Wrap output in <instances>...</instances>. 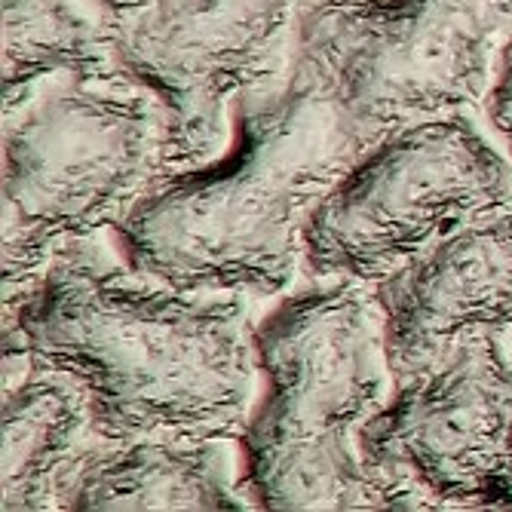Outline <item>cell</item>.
Here are the masks:
<instances>
[{
  "label": "cell",
  "mask_w": 512,
  "mask_h": 512,
  "mask_svg": "<svg viewBox=\"0 0 512 512\" xmlns=\"http://www.w3.org/2000/svg\"><path fill=\"white\" fill-rule=\"evenodd\" d=\"M169 172L166 111L126 77H59L4 111V310L62 246L114 230Z\"/></svg>",
  "instance_id": "4"
},
{
  "label": "cell",
  "mask_w": 512,
  "mask_h": 512,
  "mask_svg": "<svg viewBox=\"0 0 512 512\" xmlns=\"http://www.w3.org/2000/svg\"><path fill=\"white\" fill-rule=\"evenodd\" d=\"M117 34L111 0H4V111L59 77H123Z\"/></svg>",
  "instance_id": "12"
},
{
  "label": "cell",
  "mask_w": 512,
  "mask_h": 512,
  "mask_svg": "<svg viewBox=\"0 0 512 512\" xmlns=\"http://www.w3.org/2000/svg\"><path fill=\"white\" fill-rule=\"evenodd\" d=\"M393 378L476 335H512V209L479 215L371 286Z\"/></svg>",
  "instance_id": "9"
},
{
  "label": "cell",
  "mask_w": 512,
  "mask_h": 512,
  "mask_svg": "<svg viewBox=\"0 0 512 512\" xmlns=\"http://www.w3.org/2000/svg\"><path fill=\"white\" fill-rule=\"evenodd\" d=\"M512 0H307L295 53L371 138L482 108Z\"/></svg>",
  "instance_id": "6"
},
{
  "label": "cell",
  "mask_w": 512,
  "mask_h": 512,
  "mask_svg": "<svg viewBox=\"0 0 512 512\" xmlns=\"http://www.w3.org/2000/svg\"><path fill=\"white\" fill-rule=\"evenodd\" d=\"M102 442L86 390L59 368L28 362L4 387V509H65Z\"/></svg>",
  "instance_id": "11"
},
{
  "label": "cell",
  "mask_w": 512,
  "mask_h": 512,
  "mask_svg": "<svg viewBox=\"0 0 512 512\" xmlns=\"http://www.w3.org/2000/svg\"><path fill=\"white\" fill-rule=\"evenodd\" d=\"M264 396L240 436L243 488L258 509H384L359 436L393 393L375 292L322 279L258 325Z\"/></svg>",
  "instance_id": "3"
},
{
  "label": "cell",
  "mask_w": 512,
  "mask_h": 512,
  "mask_svg": "<svg viewBox=\"0 0 512 512\" xmlns=\"http://www.w3.org/2000/svg\"><path fill=\"white\" fill-rule=\"evenodd\" d=\"M512 209V169L473 111L384 132L304 227V267L375 286L467 221Z\"/></svg>",
  "instance_id": "5"
},
{
  "label": "cell",
  "mask_w": 512,
  "mask_h": 512,
  "mask_svg": "<svg viewBox=\"0 0 512 512\" xmlns=\"http://www.w3.org/2000/svg\"><path fill=\"white\" fill-rule=\"evenodd\" d=\"M307 0H148L120 16V74L160 99L169 169L218 157L243 92L286 74Z\"/></svg>",
  "instance_id": "8"
},
{
  "label": "cell",
  "mask_w": 512,
  "mask_h": 512,
  "mask_svg": "<svg viewBox=\"0 0 512 512\" xmlns=\"http://www.w3.org/2000/svg\"><path fill=\"white\" fill-rule=\"evenodd\" d=\"M384 509L512 506V341L476 335L393 384L359 436Z\"/></svg>",
  "instance_id": "7"
},
{
  "label": "cell",
  "mask_w": 512,
  "mask_h": 512,
  "mask_svg": "<svg viewBox=\"0 0 512 512\" xmlns=\"http://www.w3.org/2000/svg\"><path fill=\"white\" fill-rule=\"evenodd\" d=\"M252 298L191 292L135 270L92 237L68 243L4 310L7 378L59 368L105 439H240L258 384Z\"/></svg>",
  "instance_id": "1"
},
{
  "label": "cell",
  "mask_w": 512,
  "mask_h": 512,
  "mask_svg": "<svg viewBox=\"0 0 512 512\" xmlns=\"http://www.w3.org/2000/svg\"><path fill=\"white\" fill-rule=\"evenodd\" d=\"M371 142L295 53L237 99L218 157L172 169L132 206L117 249L178 289L273 298L304 267L310 212Z\"/></svg>",
  "instance_id": "2"
},
{
  "label": "cell",
  "mask_w": 512,
  "mask_h": 512,
  "mask_svg": "<svg viewBox=\"0 0 512 512\" xmlns=\"http://www.w3.org/2000/svg\"><path fill=\"white\" fill-rule=\"evenodd\" d=\"M482 111H485V120L491 126V135L497 138V145H500V151L512 169V37L500 50L497 71H494L488 96L482 102Z\"/></svg>",
  "instance_id": "13"
},
{
  "label": "cell",
  "mask_w": 512,
  "mask_h": 512,
  "mask_svg": "<svg viewBox=\"0 0 512 512\" xmlns=\"http://www.w3.org/2000/svg\"><path fill=\"white\" fill-rule=\"evenodd\" d=\"M227 442L184 436L105 439L80 470L65 509H252Z\"/></svg>",
  "instance_id": "10"
}]
</instances>
